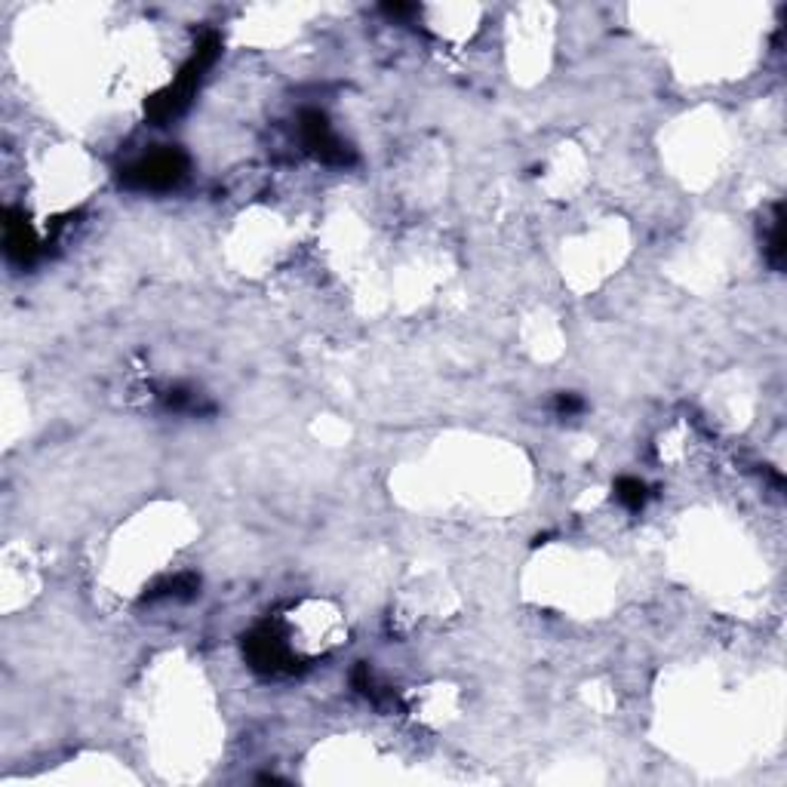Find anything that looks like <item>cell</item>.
Returning a JSON list of instances; mask_svg holds the SVG:
<instances>
[{"mask_svg": "<svg viewBox=\"0 0 787 787\" xmlns=\"http://www.w3.org/2000/svg\"><path fill=\"white\" fill-rule=\"evenodd\" d=\"M7 256L19 265H31L37 256V240L28 228V222L19 213H7Z\"/></svg>", "mask_w": 787, "mask_h": 787, "instance_id": "obj_5", "label": "cell"}, {"mask_svg": "<svg viewBox=\"0 0 787 787\" xmlns=\"http://www.w3.org/2000/svg\"><path fill=\"white\" fill-rule=\"evenodd\" d=\"M200 588V582L194 575H176V578H167L163 585L151 588L145 594V600H160V597H173V600H182V597H194Z\"/></svg>", "mask_w": 787, "mask_h": 787, "instance_id": "obj_6", "label": "cell"}, {"mask_svg": "<svg viewBox=\"0 0 787 787\" xmlns=\"http://www.w3.org/2000/svg\"><path fill=\"white\" fill-rule=\"evenodd\" d=\"M185 170H188V157L179 148H163L139 157L127 170H120V182L139 191H163L173 188L185 176Z\"/></svg>", "mask_w": 787, "mask_h": 787, "instance_id": "obj_2", "label": "cell"}, {"mask_svg": "<svg viewBox=\"0 0 787 787\" xmlns=\"http://www.w3.org/2000/svg\"><path fill=\"white\" fill-rule=\"evenodd\" d=\"M766 256L775 268H781L784 262V210L775 206V219H772V234H769V243H766Z\"/></svg>", "mask_w": 787, "mask_h": 787, "instance_id": "obj_8", "label": "cell"}, {"mask_svg": "<svg viewBox=\"0 0 787 787\" xmlns=\"http://www.w3.org/2000/svg\"><path fill=\"white\" fill-rule=\"evenodd\" d=\"M299 130H302L305 148H308L311 154H317L323 163H339V167L351 163V151L333 136V130H329V120H326L320 111H305Z\"/></svg>", "mask_w": 787, "mask_h": 787, "instance_id": "obj_4", "label": "cell"}, {"mask_svg": "<svg viewBox=\"0 0 787 787\" xmlns=\"http://www.w3.org/2000/svg\"><path fill=\"white\" fill-rule=\"evenodd\" d=\"M246 661L262 674H289L293 665V652L283 643V637L271 628H259L243 640Z\"/></svg>", "mask_w": 787, "mask_h": 787, "instance_id": "obj_3", "label": "cell"}, {"mask_svg": "<svg viewBox=\"0 0 787 787\" xmlns=\"http://www.w3.org/2000/svg\"><path fill=\"white\" fill-rule=\"evenodd\" d=\"M219 47H222V40H219V34H213V31L200 40V47L194 50V56H191V59L185 62V68L179 71L176 84H170L160 96L151 99V105H148L151 120L163 123V120L176 117V114L188 105V99L194 96V90H197V84H200L203 71L210 68L213 59L219 56Z\"/></svg>", "mask_w": 787, "mask_h": 787, "instance_id": "obj_1", "label": "cell"}, {"mask_svg": "<svg viewBox=\"0 0 787 787\" xmlns=\"http://www.w3.org/2000/svg\"><path fill=\"white\" fill-rule=\"evenodd\" d=\"M582 409H585V403L578 400L575 394H560L557 397V412H560V416H578Z\"/></svg>", "mask_w": 787, "mask_h": 787, "instance_id": "obj_9", "label": "cell"}, {"mask_svg": "<svg viewBox=\"0 0 787 787\" xmlns=\"http://www.w3.org/2000/svg\"><path fill=\"white\" fill-rule=\"evenodd\" d=\"M615 495H618V502L625 505L628 511H640L646 505V499H649V489L637 477H621L615 483Z\"/></svg>", "mask_w": 787, "mask_h": 787, "instance_id": "obj_7", "label": "cell"}]
</instances>
